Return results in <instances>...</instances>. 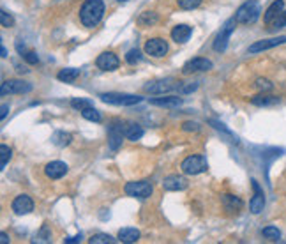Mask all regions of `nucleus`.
<instances>
[{
    "label": "nucleus",
    "instance_id": "nucleus-1",
    "mask_svg": "<svg viewBox=\"0 0 286 244\" xmlns=\"http://www.w3.org/2000/svg\"><path fill=\"white\" fill-rule=\"evenodd\" d=\"M104 16V2L103 0H85L80 9V22L87 29H94L99 25Z\"/></svg>",
    "mask_w": 286,
    "mask_h": 244
},
{
    "label": "nucleus",
    "instance_id": "nucleus-2",
    "mask_svg": "<svg viewBox=\"0 0 286 244\" xmlns=\"http://www.w3.org/2000/svg\"><path fill=\"white\" fill-rule=\"evenodd\" d=\"M261 13V6L258 0H247L235 13V20L237 23H242V25H253V23L258 22Z\"/></svg>",
    "mask_w": 286,
    "mask_h": 244
},
{
    "label": "nucleus",
    "instance_id": "nucleus-3",
    "mask_svg": "<svg viewBox=\"0 0 286 244\" xmlns=\"http://www.w3.org/2000/svg\"><path fill=\"white\" fill-rule=\"evenodd\" d=\"M208 163L205 156H187L182 163H180V170H182L186 175H200V173L207 172Z\"/></svg>",
    "mask_w": 286,
    "mask_h": 244
},
{
    "label": "nucleus",
    "instance_id": "nucleus-4",
    "mask_svg": "<svg viewBox=\"0 0 286 244\" xmlns=\"http://www.w3.org/2000/svg\"><path fill=\"white\" fill-rule=\"evenodd\" d=\"M235 25H237V20H235V16H233V18L228 20V22L224 23L223 27H221L219 32H217L216 39H214V45H212V48L216 50L217 53L226 52V48H228V41H230L231 34H233Z\"/></svg>",
    "mask_w": 286,
    "mask_h": 244
},
{
    "label": "nucleus",
    "instance_id": "nucleus-5",
    "mask_svg": "<svg viewBox=\"0 0 286 244\" xmlns=\"http://www.w3.org/2000/svg\"><path fill=\"white\" fill-rule=\"evenodd\" d=\"M101 101L110 103V105H117V106H133L141 103L140 96L134 94H124V92H104V94H99Z\"/></svg>",
    "mask_w": 286,
    "mask_h": 244
},
{
    "label": "nucleus",
    "instance_id": "nucleus-6",
    "mask_svg": "<svg viewBox=\"0 0 286 244\" xmlns=\"http://www.w3.org/2000/svg\"><path fill=\"white\" fill-rule=\"evenodd\" d=\"M124 191H126L127 196H133V198H140V200H145V198H150L152 195L154 188L150 182L147 180H133V182H127L124 186Z\"/></svg>",
    "mask_w": 286,
    "mask_h": 244
},
{
    "label": "nucleus",
    "instance_id": "nucleus-7",
    "mask_svg": "<svg viewBox=\"0 0 286 244\" xmlns=\"http://www.w3.org/2000/svg\"><path fill=\"white\" fill-rule=\"evenodd\" d=\"M124 136H126V128L120 120H113L108 126V147L112 152H117V150L122 147Z\"/></svg>",
    "mask_w": 286,
    "mask_h": 244
},
{
    "label": "nucleus",
    "instance_id": "nucleus-8",
    "mask_svg": "<svg viewBox=\"0 0 286 244\" xmlns=\"http://www.w3.org/2000/svg\"><path fill=\"white\" fill-rule=\"evenodd\" d=\"M32 90V85L23 80H6L0 87V94L4 96H13V94H29Z\"/></svg>",
    "mask_w": 286,
    "mask_h": 244
},
{
    "label": "nucleus",
    "instance_id": "nucleus-9",
    "mask_svg": "<svg viewBox=\"0 0 286 244\" xmlns=\"http://www.w3.org/2000/svg\"><path fill=\"white\" fill-rule=\"evenodd\" d=\"M212 68H214L212 60L203 59V57H194V59H191L189 62L184 64L182 73L184 75H189V73H203V71H210Z\"/></svg>",
    "mask_w": 286,
    "mask_h": 244
},
{
    "label": "nucleus",
    "instance_id": "nucleus-10",
    "mask_svg": "<svg viewBox=\"0 0 286 244\" xmlns=\"http://www.w3.org/2000/svg\"><path fill=\"white\" fill-rule=\"evenodd\" d=\"M96 66L101 71H115V69H119L120 60L113 52H104L96 59Z\"/></svg>",
    "mask_w": 286,
    "mask_h": 244
},
{
    "label": "nucleus",
    "instance_id": "nucleus-11",
    "mask_svg": "<svg viewBox=\"0 0 286 244\" xmlns=\"http://www.w3.org/2000/svg\"><path fill=\"white\" fill-rule=\"evenodd\" d=\"M145 53L150 57H156V59H161L168 53V43L161 38H154V39H149L145 43Z\"/></svg>",
    "mask_w": 286,
    "mask_h": 244
},
{
    "label": "nucleus",
    "instance_id": "nucleus-12",
    "mask_svg": "<svg viewBox=\"0 0 286 244\" xmlns=\"http://www.w3.org/2000/svg\"><path fill=\"white\" fill-rule=\"evenodd\" d=\"M175 82L171 78H164V80H156V82H149L145 85V92H150V94H164V92H170V90L175 89Z\"/></svg>",
    "mask_w": 286,
    "mask_h": 244
},
{
    "label": "nucleus",
    "instance_id": "nucleus-13",
    "mask_svg": "<svg viewBox=\"0 0 286 244\" xmlns=\"http://www.w3.org/2000/svg\"><path fill=\"white\" fill-rule=\"evenodd\" d=\"M286 43V36H279V38H272V39H261V41H256L249 46V53H260L265 52V50L275 48L279 45H284Z\"/></svg>",
    "mask_w": 286,
    "mask_h": 244
},
{
    "label": "nucleus",
    "instance_id": "nucleus-14",
    "mask_svg": "<svg viewBox=\"0 0 286 244\" xmlns=\"http://www.w3.org/2000/svg\"><path fill=\"white\" fill-rule=\"evenodd\" d=\"M251 184H253V189H254V196L251 198V202H249V209H251L253 214H260L265 209V195L260 186H258L256 180H251Z\"/></svg>",
    "mask_w": 286,
    "mask_h": 244
},
{
    "label": "nucleus",
    "instance_id": "nucleus-15",
    "mask_svg": "<svg viewBox=\"0 0 286 244\" xmlns=\"http://www.w3.org/2000/svg\"><path fill=\"white\" fill-rule=\"evenodd\" d=\"M13 210H15V214L23 216V214H29L34 210V202L29 195H20L13 200Z\"/></svg>",
    "mask_w": 286,
    "mask_h": 244
},
{
    "label": "nucleus",
    "instance_id": "nucleus-16",
    "mask_svg": "<svg viewBox=\"0 0 286 244\" xmlns=\"http://www.w3.org/2000/svg\"><path fill=\"white\" fill-rule=\"evenodd\" d=\"M67 170H69V166H67L64 161H52V163H48V165L45 166L46 177H48V179H52V180L62 179V177L67 173Z\"/></svg>",
    "mask_w": 286,
    "mask_h": 244
},
{
    "label": "nucleus",
    "instance_id": "nucleus-17",
    "mask_svg": "<svg viewBox=\"0 0 286 244\" xmlns=\"http://www.w3.org/2000/svg\"><path fill=\"white\" fill-rule=\"evenodd\" d=\"M284 11V2L282 0H274L270 6H268V9L265 11V16H263V22H265V25H268L270 27L272 23L275 22V20L281 16V13Z\"/></svg>",
    "mask_w": 286,
    "mask_h": 244
},
{
    "label": "nucleus",
    "instance_id": "nucleus-18",
    "mask_svg": "<svg viewBox=\"0 0 286 244\" xmlns=\"http://www.w3.org/2000/svg\"><path fill=\"white\" fill-rule=\"evenodd\" d=\"M163 188L166 191H184L187 188V180L180 175H168L163 180Z\"/></svg>",
    "mask_w": 286,
    "mask_h": 244
},
{
    "label": "nucleus",
    "instance_id": "nucleus-19",
    "mask_svg": "<svg viewBox=\"0 0 286 244\" xmlns=\"http://www.w3.org/2000/svg\"><path fill=\"white\" fill-rule=\"evenodd\" d=\"M150 105L161 106V108H178L182 105V98L178 96H166V98H154L150 99Z\"/></svg>",
    "mask_w": 286,
    "mask_h": 244
},
{
    "label": "nucleus",
    "instance_id": "nucleus-20",
    "mask_svg": "<svg viewBox=\"0 0 286 244\" xmlns=\"http://www.w3.org/2000/svg\"><path fill=\"white\" fill-rule=\"evenodd\" d=\"M191 34H193V29L189 25H177L171 30V39L175 43H186L189 41Z\"/></svg>",
    "mask_w": 286,
    "mask_h": 244
},
{
    "label": "nucleus",
    "instance_id": "nucleus-21",
    "mask_svg": "<svg viewBox=\"0 0 286 244\" xmlns=\"http://www.w3.org/2000/svg\"><path fill=\"white\" fill-rule=\"evenodd\" d=\"M140 239V232L133 226H126V228H120L119 232V240L120 242H126V244H133Z\"/></svg>",
    "mask_w": 286,
    "mask_h": 244
},
{
    "label": "nucleus",
    "instance_id": "nucleus-22",
    "mask_svg": "<svg viewBox=\"0 0 286 244\" xmlns=\"http://www.w3.org/2000/svg\"><path fill=\"white\" fill-rule=\"evenodd\" d=\"M223 205L230 212H237V210H240L244 207V202L235 195H223Z\"/></svg>",
    "mask_w": 286,
    "mask_h": 244
},
{
    "label": "nucleus",
    "instance_id": "nucleus-23",
    "mask_svg": "<svg viewBox=\"0 0 286 244\" xmlns=\"http://www.w3.org/2000/svg\"><path fill=\"white\" fill-rule=\"evenodd\" d=\"M143 128H141L140 124H136V122H129V124L126 126V138L131 140V142H136V140H140L141 136H143Z\"/></svg>",
    "mask_w": 286,
    "mask_h": 244
},
{
    "label": "nucleus",
    "instance_id": "nucleus-24",
    "mask_svg": "<svg viewBox=\"0 0 286 244\" xmlns=\"http://www.w3.org/2000/svg\"><path fill=\"white\" fill-rule=\"evenodd\" d=\"M78 76H80V69H76V68H67V69H62V71H59L57 78H59L60 82L73 83L76 78H78Z\"/></svg>",
    "mask_w": 286,
    "mask_h": 244
},
{
    "label": "nucleus",
    "instance_id": "nucleus-25",
    "mask_svg": "<svg viewBox=\"0 0 286 244\" xmlns=\"http://www.w3.org/2000/svg\"><path fill=\"white\" fill-rule=\"evenodd\" d=\"M251 103L256 106H274L279 103V98H275V96L260 94V96H254V98L251 99Z\"/></svg>",
    "mask_w": 286,
    "mask_h": 244
},
{
    "label": "nucleus",
    "instance_id": "nucleus-26",
    "mask_svg": "<svg viewBox=\"0 0 286 244\" xmlns=\"http://www.w3.org/2000/svg\"><path fill=\"white\" fill-rule=\"evenodd\" d=\"M157 15L156 13H152V11H145V13H141L140 16H138V25H141V27H152V25H156L157 23Z\"/></svg>",
    "mask_w": 286,
    "mask_h": 244
},
{
    "label": "nucleus",
    "instance_id": "nucleus-27",
    "mask_svg": "<svg viewBox=\"0 0 286 244\" xmlns=\"http://www.w3.org/2000/svg\"><path fill=\"white\" fill-rule=\"evenodd\" d=\"M71 140H73V136H71L69 133H66V131H57L55 135L52 136V142L55 143L57 147H66V145H69Z\"/></svg>",
    "mask_w": 286,
    "mask_h": 244
},
{
    "label": "nucleus",
    "instance_id": "nucleus-28",
    "mask_svg": "<svg viewBox=\"0 0 286 244\" xmlns=\"http://www.w3.org/2000/svg\"><path fill=\"white\" fill-rule=\"evenodd\" d=\"M90 244H115L119 242V239H113L110 233H96L89 239Z\"/></svg>",
    "mask_w": 286,
    "mask_h": 244
},
{
    "label": "nucleus",
    "instance_id": "nucleus-29",
    "mask_svg": "<svg viewBox=\"0 0 286 244\" xmlns=\"http://www.w3.org/2000/svg\"><path fill=\"white\" fill-rule=\"evenodd\" d=\"M82 117L83 119H87V120H90V122H96V124H99L101 122V113H99V110H96L94 106H89V108H85L82 112Z\"/></svg>",
    "mask_w": 286,
    "mask_h": 244
},
{
    "label": "nucleus",
    "instance_id": "nucleus-30",
    "mask_svg": "<svg viewBox=\"0 0 286 244\" xmlns=\"http://www.w3.org/2000/svg\"><path fill=\"white\" fill-rule=\"evenodd\" d=\"M261 235L268 240H279L281 239V230H279L277 226H265V228L261 230Z\"/></svg>",
    "mask_w": 286,
    "mask_h": 244
},
{
    "label": "nucleus",
    "instance_id": "nucleus-31",
    "mask_svg": "<svg viewBox=\"0 0 286 244\" xmlns=\"http://www.w3.org/2000/svg\"><path fill=\"white\" fill-rule=\"evenodd\" d=\"M34 242H52V230L48 228V225H43L41 230L38 232Z\"/></svg>",
    "mask_w": 286,
    "mask_h": 244
},
{
    "label": "nucleus",
    "instance_id": "nucleus-32",
    "mask_svg": "<svg viewBox=\"0 0 286 244\" xmlns=\"http://www.w3.org/2000/svg\"><path fill=\"white\" fill-rule=\"evenodd\" d=\"M0 154H2V161H0V170H4L6 166H8V163L11 161V158H13L11 147L2 145V147H0Z\"/></svg>",
    "mask_w": 286,
    "mask_h": 244
},
{
    "label": "nucleus",
    "instance_id": "nucleus-33",
    "mask_svg": "<svg viewBox=\"0 0 286 244\" xmlns=\"http://www.w3.org/2000/svg\"><path fill=\"white\" fill-rule=\"evenodd\" d=\"M203 0H177V4L180 9H186V11H193V9L200 8Z\"/></svg>",
    "mask_w": 286,
    "mask_h": 244
},
{
    "label": "nucleus",
    "instance_id": "nucleus-34",
    "mask_svg": "<svg viewBox=\"0 0 286 244\" xmlns=\"http://www.w3.org/2000/svg\"><path fill=\"white\" fill-rule=\"evenodd\" d=\"M71 106L75 110H80V112H83L85 108H89V106H94L92 101L90 99H82V98H75L73 101H71Z\"/></svg>",
    "mask_w": 286,
    "mask_h": 244
},
{
    "label": "nucleus",
    "instance_id": "nucleus-35",
    "mask_svg": "<svg viewBox=\"0 0 286 244\" xmlns=\"http://www.w3.org/2000/svg\"><path fill=\"white\" fill-rule=\"evenodd\" d=\"M141 59H143V57H141V52L138 48L129 50V52H127V55H126V62H127V64H136V62H140Z\"/></svg>",
    "mask_w": 286,
    "mask_h": 244
},
{
    "label": "nucleus",
    "instance_id": "nucleus-36",
    "mask_svg": "<svg viewBox=\"0 0 286 244\" xmlns=\"http://www.w3.org/2000/svg\"><path fill=\"white\" fill-rule=\"evenodd\" d=\"M23 60H25L27 64H30V66H34V64H38L39 62V55L34 50H27L25 53H23Z\"/></svg>",
    "mask_w": 286,
    "mask_h": 244
},
{
    "label": "nucleus",
    "instance_id": "nucleus-37",
    "mask_svg": "<svg viewBox=\"0 0 286 244\" xmlns=\"http://www.w3.org/2000/svg\"><path fill=\"white\" fill-rule=\"evenodd\" d=\"M0 22H2V27H6V29H9V27L15 25V18H13L8 11H4V9H2V13H0Z\"/></svg>",
    "mask_w": 286,
    "mask_h": 244
},
{
    "label": "nucleus",
    "instance_id": "nucleus-38",
    "mask_svg": "<svg viewBox=\"0 0 286 244\" xmlns=\"http://www.w3.org/2000/svg\"><path fill=\"white\" fill-rule=\"evenodd\" d=\"M196 83H189V85H184L182 82H178V85H177V89H178V92L180 94H189V92H193V90H196Z\"/></svg>",
    "mask_w": 286,
    "mask_h": 244
},
{
    "label": "nucleus",
    "instance_id": "nucleus-39",
    "mask_svg": "<svg viewBox=\"0 0 286 244\" xmlns=\"http://www.w3.org/2000/svg\"><path fill=\"white\" fill-rule=\"evenodd\" d=\"M256 87L260 90H263V92H268V90H272L274 89V85H272L268 80H265V78H258L256 80Z\"/></svg>",
    "mask_w": 286,
    "mask_h": 244
},
{
    "label": "nucleus",
    "instance_id": "nucleus-40",
    "mask_svg": "<svg viewBox=\"0 0 286 244\" xmlns=\"http://www.w3.org/2000/svg\"><path fill=\"white\" fill-rule=\"evenodd\" d=\"M282 27H286V11L281 13V16H279V18L270 25V29L272 30H277V29H282Z\"/></svg>",
    "mask_w": 286,
    "mask_h": 244
},
{
    "label": "nucleus",
    "instance_id": "nucleus-41",
    "mask_svg": "<svg viewBox=\"0 0 286 244\" xmlns=\"http://www.w3.org/2000/svg\"><path fill=\"white\" fill-rule=\"evenodd\" d=\"M182 129L184 131H200V124L198 122H184Z\"/></svg>",
    "mask_w": 286,
    "mask_h": 244
},
{
    "label": "nucleus",
    "instance_id": "nucleus-42",
    "mask_svg": "<svg viewBox=\"0 0 286 244\" xmlns=\"http://www.w3.org/2000/svg\"><path fill=\"white\" fill-rule=\"evenodd\" d=\"M82 239H83V235H82V233H78V235H75V237H66V239H64V242H67V244H71V242H82Z\"/></svg>",
    "mask_w": 286,
    "mask_h": 244
},
{
    "label": "nucleus",
    "instance_id": "nucleus-43",
    "mask_svg": "<svg viewBox=\"0 0 286 244\" xmlns=\"http://www.w3.org/2000/svg\"><path fill=\"white\" fill-rule=\"evenodd\" d=\"M8 112H9V106L6 105H2V113H0V119H6V117H8Z\"/></svg>",
    "mask_w": 286,
    "mask_h": 244
},
{
    "label": "nucleus",
    "instance_id": "nucleus-44",
    "mask_svg": "<svg viewBox=\"0 0 286 244\" xmlns=\"http://www.w3.org/2000/svg\"><path fill=\"white\" fill-rule=\"evenodd\" d=\"M0 242H2V244H8L9 242V235L6 232L0 233Z\"/></svg>",
    "mask_w": 286,
    "mask_h": 244
},
{
    "label": "nucleus",
    "instance_id": "nucleus-45",
    "mask_svg": "<svg viewBox=\"0 0 286 244\" xmlns=\"http://www.w3.org/2000/svg\"><path fill=\"white\" fill-rule=\"evenodd\" d=\"M0 53H2V59H6V57H8V50H6L4 46L0 48Z\"/></svg>",
    "mask_w": 286,
    "mask_h": 244
},
{
    "label": "nucleus",
    "instance_id": "nucleus-46",
    "mask_svg": "<svg viewBox=\"0 0 286 244\" xmlns=\"http://www.w3.org/2000/svg\"><path fill=\"white\" fill-rule=\"evenodd\" d=\"M119 2H127V0H119Z\"/></svg>",
    "mask_w": 286,
    "mask_h": 244
}]
</instances>
